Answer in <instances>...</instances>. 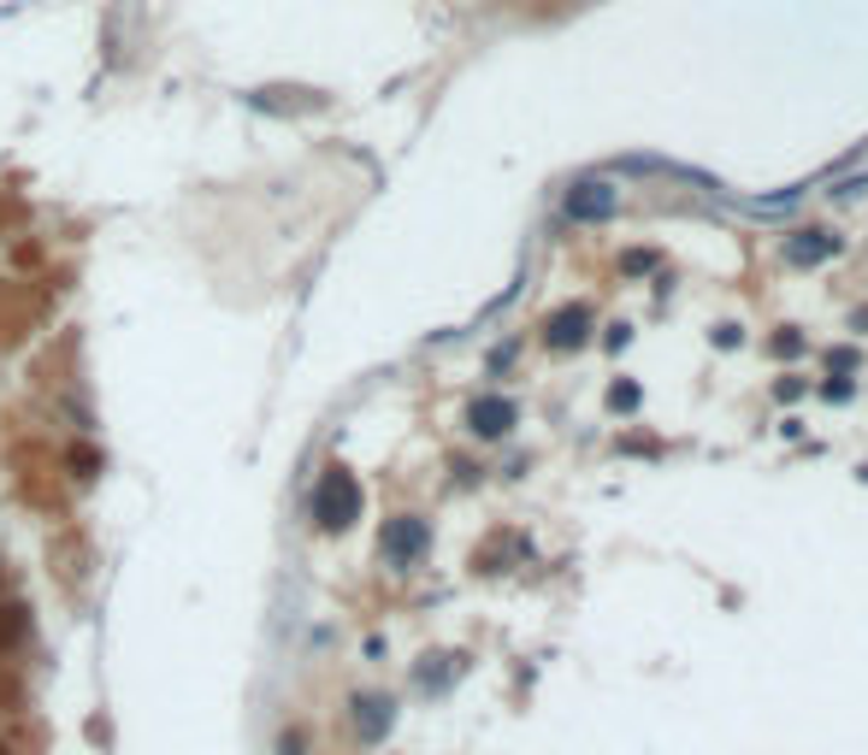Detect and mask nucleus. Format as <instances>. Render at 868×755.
<instances>
[{
  "label": "nucleus",
  "instance_id": "10",
  "mask_svg": "<svg viewBox=\"0 0 868 755\" xmlns=\"http://www.w3.org/2000/svg\"><path fill=\"white\" fill-rule=\"evenodd\" d=\"M301 749H308V744H301V732H284L278 737V755H301Z\"/></svg>",
  "mask_w": 868,
  "mask_h": 755
},
{
  "label": "nucleus",
  "instance_id": "1",
  "mask_svg": "<svg viewBox=\"0 0 868 755\" xmlns=\"http://www.w3.org/2000/svg\"><path fill=\"white\" fill-rule=\"evenodd\" d=\"M361 508H367L361 478H354L349 467H326V478L314 485V525L319 531H349L354 520H361Z\"/></svg>",
  "mask_w": 868,
  "mask_h": 755
},
{
  "label": "nucleus",
  "instance_id": "9",
  "mask_svg": "<svg viewBox=\"0 0 868 755\" xmlns=\"http://www.w3.org/2000/svg\"><path fill=\"white\" fill-rule=\"evenodd\" d=\"M633 402H638V384H615V396H608V407H621V414H626Z\"/></svg>",
  "mask_w": 868,
  "mask_h": 755
},
{
  "label": "nucleus",
  "instance_id": "11",
  "mask_svg": "<svg viewBox=\"0 0 868 755\" xmlns=\"http://www.w3.org/2000/svg\"><path fill=\"white\" fill-rule=\"evenodd\" d=\"M733 342H744V331H733V325H721V331H714V349H733Z\"/></svg>",
  "mask_w": 868,
  "mask_h": 755
},
{
  "label": "nucleus",
  "instance_id": "8",
  "mask_svg": "<svg viewBox=\"0 0 868 755\" xmlns=\"http://www.w3.org/2000/svg\"><path fill=\"white\" fill-rule=\"evenodd\" d=\"M72 467L89 478V472H100V455H95V449H72Z\"/></svg>",
  "mask_w": 868,
  "mask_h": 755
},
{
  "label": "nucleus",
  "instance_id": "3",
  "mask_svg": "<svg viewBox=\"0 0 868 755\" xmlns=\"http://www.w3.org/2000/svg\"><path fill=\"white\" fill-rule=\"evenodd\" d=\"M349 714H354V732H361V744H384V732L396 726V696H384V691H361Z\"/></svg>",
  "mask_w": 868,
  "mask_h": 755
},
{
  "label": "nucleus",
  "instance_id": "6",
  "mask_svg": "<svg viewBox=\"0 0 868 755\" xmlns=\"http://www.w3.org/2000/svg\"><path fill=\"white\" fill-rule=\"evenodd\" d=\"M585 337H591V307L585 301H573V307H561V313L543 319V342H550V349H579Z\"/></svg>",
  "mask_w": 868,
  "mask_h": 755
},
{
  "label": "nucleus",
  "instance_id": "7",
  "mask_svg": "<svg viewBox=\"0 0 868 755\" xmlns=\"http://www.w3.org/2000/svg\"><path fill=\"white\" fill-rule=\"evenodd\" d=\"M780 254H786V266H822L839 254V236L833 231H792L786 243H780Z\"/></svg>",
  "mask_w": 868,
  "mask_h": 755
},
{
  "label": "nucleus",
  "instance_id": "4",
  "mask_svg": "<svg viewBox=\"0 0 868 755\" xmlns=\"http://www.w3.org/2000/svg\"><path fill=\"white\" fill-rule=\"evenodd\" d=\"M515 419H520V407L508 402V396H479V402L467 407V432L485 437V443L508 437V432H515Z\"/></svg>",
  "mask_w": 868,
  "mask_h": 755
},
{
  "label": "nucleus",
  "instance_id": "5",
  "mask_svg": "<svg viewBox=\"0 0 868 755\" xmlns=\"http://www.w3.org/2000/svg\"><path fill=\"white\" fill-rule=\"evenodd\" d=\"M561 208H568V219H579V225H591V219H608L621 208V195H615V183H573L568 195H561Z\"/></svg>",
  "mask_w": 868,
  "mask_h": 755
},
{
  "label": "nucleus",
  "instance_id": "2",
  "mask_svg": "<svg viewBox=\"0 0 868 755\" xmlns=\"http://www.w3.org/2000/svg\"><path fill=\"white\" fill-rule=\"evenodd\" d=\"M425 549H432V531H425V520H414V513H396V520H384L379 531V555L396 566V573H407Z\"/></svg>",
  "mask_w": 868,
  "mask_h": 755
}]
</instances>
